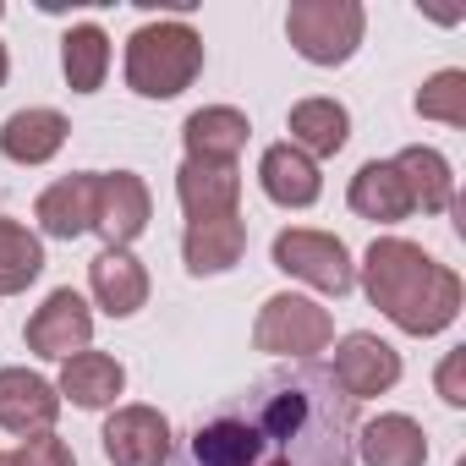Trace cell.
Segmentation results:
<instances>
[{
    "label": "cell",
    "instance_id": "cell-29",
    "mask_svg": "<svg viewBox=\"0 0 466 466\" xmlns=\"http://www.w3.org/2000/svg\"><path fill=\"white\" fill-rule=\"evenodd\" d=\"M6 72H12V66H6V45H0V83H6Z\"/></svg>",
    "mask_w": 466,
    "mask_h": 466
},
{
    "label": "cell",
    "instance_id": "cell-22",
    "mask_svg": "<svg viewBox=\"0 0 466 466\" xmlns=\"http://www.w3.org/2000/svg\"><path fill=\"white\" fill-rule=\"evenodd\" d=\"M351 208L362 219H379V225H395L411 214V198H406V181L390 159H373L351 176Z\"/></svg>",
    "mask_w": 466,
    "mask_h": 466
},
{
    "label": "cell",
    "instance_id": "cell-7",
    "mask_svg": "<svg viewBox=\"0 0 466 466\" xmlns=\"http://www.w3.org/2000/svg\"><path fill=\"white\" fill-rule=\"evenodd\" d=\"M88 340H94V313L72 286L50 291L45 308L28 319V351H39L50 362H72L77 351H88Z\"/></svg>",
    "mask_w": 466,
    "mask_h": 466
},
{
    "label": "cell",
    "instance_id": "cell-11",
    "mask_svg": "<svg viewBox=\"0 0 466 466\" xmlns=\"http://www.w3.org/2000/svg\"><path fill=\"white\" fill-rule=\"evenodd\" d=\"M56 411H61L56 384H45L28 368H0V428H12L23 439L28 433H50Z\"/></svg>",
    "mask_w": 466,
    "mask_h": 466
},
{
    "label": "cell",
    "instance_id": "cell-10",
    "mask_svg": "<svg viewBox=\"0 0 466 466\" xmlns=\"http://www.w3.org/2000/svg\"><path fill=\"white\" fill-rule=\"evenodd\" d=\"M105 455L116 466H165L170 461V422L154 406H121L105 422Z\"/></svg>",
    "mask_w": 466,
    "mask_h": 466
},
{
    "label": "cell",
    "instance_id": "cell-12",
    "mask_svg": "<svg viewBox=\"0 0 466 466\" xmlns=\"http://www.w3.org/2000/svg\"><path fill=\"white\" fill-rule=\"evenodd\" d=\"M176 192L187 219H214V214H242V170L237 165H219V159H187L176 170Z\"/></svg>",
    "mask_w": 466,
    "mask_h": 466
},
{
    "label": "cell",
    "instance_id": "cell-14",
    "mask_svg": "<svg viewBox=\"0 0 466 466\" xmlns=\"http://www.w3.org/2000/svg\"><path fill=\"white\" fill-rule=\"evenodd\" d=\"M357 461L362 466H422L428 461V433L411 417L384 411V417L357 428Z\"/></svg>",
    "mask_w": 466,
    "mask_h": 466
},
{
    "label": "cell",
    "instance_id": "cell-3",
    "mask_svg": "<svg viewBox=\"0 0 466 466\" xmlns=\"http://www.w3.org/2000/svg\"><path fill=\"white\" fill-rule=\"evenodd\" d=\"M203 72V39L187 23H143L127 45V83L143 99H176Z\"/></svg>",
    "mask_w": 466,
    "mask_h": 466
},
{
    "label": "cell",
    "instance_id": "cell-6",
    "mask_svg": "<svg viewBox=\"0 0 466 466\" xmlns=\"http://www.w3.org/2000/svg\"><path fill=\"white\" fill-rule=\"evenodd\" d=\"M275 269L329 291V297H346L357 286V269H351V253L340 237L329 230H280L275 237Z\"/></svg>",
    "mask_w": 466,
    "mask_h": 466
},
{
    "label": "cell",
    "instance_id": "cell-1",
    "mask_svg": "<svg viewBox=\"0 0 466 466\" xmlns=\"http://www.w3.org/2000/svg\"><path fill=\"white\" fill-rule=\"evenodd\" d=\"M187 466H357V400L319 362L264 373L192 428Z\"/></svg>",
    "mask_w": 466,
    "mask_h": 466
},
{
    "label": "cell",
    "instance_id": "cell-2",
    "mask_svg": "<svg viewBox=\"0 0 466 466\" xmlns=\"http://www.w3.org/2000/svg\"><path fill=\"white\" fill-rule=\"evenodd\" d=\"M362 291L406 335H439L461 313V275L444 269L439 258H428L417 242H400V237H384L368 248Z\"/></svg>",
    "mask_w": 466,
    "mask_h": 466
},
{
    "label": "cell",
    "instance_id": "cell-15",
    "mask_svg": "<svg viewBox=\"0 0 466 466\" xmlns=\"http://www.w3.org/2000/svg\"><path fill=\"white\" fill-rule=\"evenodd\" d=\"M88 286H94V297H99V308L110 319H127V313H137L148 302V275L127 248H105L88 264Z\"/></svg>",
    "mask_w": 466,
    "mask_h": 466
},
{
    "label": "cell",
    "instance_id": "cell-28",
    "mask_svg": "<svg viewBox=\"0 0 466 466\" xmlns=\"http://www.w3.org/2000/svg\"><path fill=\"white\" fill-rule=\"evenodd\" d=\"M439 395H444L450 406H466V351H450V357L439 362Z\"/></svg>",
    "mask_w": 466,
    "mask_h": 466
},
{
    "label": "cell",
    "instance_id": "cell-8",
    "mask_svg": "<svg viewBox=\"0 0 466 466\" xmlns=\"http://www.w3.org/2000/svg\"><path fill=\"white\" fill-rule=\"evenodd\" d=\"M335 384L351 395V400H373V395H384V390H395V379H400V351L390 346V340H379V335H346L340 340V351H335Z\"/></svg>",
    "mask_w": 466,
    "mask_h": 466
},
{
    "label": "cell",
    "instance_id": "cell-26",
    "mask_svg": "<svg viewBox=\"0 0 466 466\" xmlns=\"http://www.w3.org/2000/svg\"><path fill=\"white\" fill-rule=\"evenodd\" d=\"M417 116L444 121V127H466V72H433L417 94Z\"/></svg>",
    "mask_w": 466,
    "mask_h": 466
},
{
    "label": "cell",
    "instance_id": "cell-21",
    "mask_svg": "<svg viewBox=\"0 0 466 466\" xmlns=\"http://www.w3.org/2000/svg\"><path fill=\"white\" fill-rule=\"evenodd\" d=\"M258 176H264V192H269L280 208H308V203L319 198V165H313L302 148H291V143H275V148L264 154Z\"/></svg>",
    "mask_w": 466,
    "mask_h": 466
},
{
    "label": "cell",
    "instance_id": "cell-4",
    "mask_svg": "<svg viewBox=\"0 0 466 466\" xmlns=\"http://www.w3.org/2000/svg\"><path fill=\"white\" fill-rule=\"evenodd\" d=\"M362 28H368V17H362L357 0H297L286 12V34H291L297 56L313 66L351 61L362 45Z\"/></svg>",
    "mask_w": 466,
    "mask_h": 466
},
{
    "label": "cell",
    "instance_id": "cell-23",
    "mask_svg": "<svg viewBox=\"0 0 466 466\" xmlns=\"http://www.w3.org/2000/svg\"><path fill=\"white\" fill-rule=\"evenodd\" d=\"M121 390H127V368H121L116 357H105V351H77V357L61 368V390H56V395H72L77 406L99 411V406H110Z\"/></svg>",
    "mask_w": 466,
    "mask_h": 466
},
{
    "label": "cell",
    "instance_id": "cell-27",
    "mask_svg": "<svg viewBox=\"0 0 466 466\" xmlns=\"http://www.w3.org/2000/svg\"><path fill=\"white\" fill-rule=\"evenodd\" d=\"M12 466H77V461H72V450L56 433H28L23 450L12 455Z\"/></svg>",
    "mask_w": 466,
    "mask_h": 466
},
{
    "label": "cell",
    "instance_id": "cell-30",
    "mask_svg": "<svg viewBox=\"0 0 466 466\" xmlns=\"http://www.w3.org/2000/svg\"><path fill=\"white\" fill-rule=\"evenodd\" d=\"M0 466H12V455H0Z\"/></svg>",
    "mask_w": 466,
    "mask_h": 466
},
{
    "label": "cell",
    "instance_id": "cell-18",
    "mask_svg": "<svg viewBox=\"0 0 466 466\" xmlns=\"http://www.w3.org/2000/svg\"><path fill=\"white\" fill-rule=\"evenodd\" d=\"M66 116L61 110H17L6 127H0V154L17 159V165H45L61 154L66 143Z\"/></svg>",
    "mask_w": 466,
    "mask_h": 466
},
{
    "label": "cell",
    "instance_id": "cell-13",
    "mask_svg": "<svg viewBox=\"0 0 466 466\" xmlns=\"http://www.w3.org/2000/svg\"><path fill=\"white\" fill-rule=\"evenodd\" d=\"M187 269L192 275H225L248 253V225L242 214H214V219H187Z\"/></svg>",
    "mask_w": 466,
    "mask_h": 466
},
{
    "label": "cell",
    "instance_id": "cell-9",
    "mask_svg": "<svg viewBox=\"0 0 466 466\" xmlns=\"http://www.w3.org/2000/svg\"><path fill=\"white\" fill-rule=\"evenodd\" d=\"M148 225V187L132 170H99V192H94V230L105 237V248H127L143 237Z\"/></svg>",
    "mask_w": 466,
    "mask_h": 466
},
{
    "label": "cell",
    "instance_id": "cell-17",
    "mask_svg": "<svg viewBox=\"0 0 466 466\" xmlns=\"http://www.w3.org/2000/svg\"><path fill=\"white\" fill-rule=\"evenodd\" d=\"M94 192H99V170H83V176H66L56 181L45 198H39V225L50 230V237L72 242L83 237V230H94Z\"/></svg>",
    "mask_w": 466,
    "mask_h": 466
},
{
    "label": "cell",
    "instance_id": "cell-20",
    "mask_svg": "<svg viewBox=\"0 0 466 466\" xmlns=\"http://www.w3.org/2000/svg\"><path fill=\"white\" fill-rule=\"evenodd\" d=\"M346 137H351V116H346V105H335V99H302V105L291 110V148H302L308 159H329V154H340Z\"/></svg>",
    "mask_w": 466,
    "mask_h": 466
},
{
    "label": "cell",
    "instance_id": "cell-25",
    "mask_svg": "<svg viewBox=\"0 0 466 466\" xmlns=\"http://www.w3.org/2000/svg\"><path fill=\"white\" fill-rule=\"evenodd\" d=\"M61 66H66V83L77 94H94L105 83V72H110V39H105V28H94V23L72 28L61 39Z\"/></svg>",
    "mask_w": 466,
    "mask_h": 466
},
{
    "label": "cell",
    "instance_id": "cell-16",
    "mask_svg": "<svg viewBox=\"0 0 466 466\" xmlns=\"http://www.w3.org/2000/svg\"><path fill=\"white\" fill-rule=\"evenodd\" d=\"M248 116L230 110V105H208V110H192L181 137H187V159H219V165H237V154L248 148Z\"/></svg>",
    "mask_w": 466,
    "mask_h": 466
},
{
    "label": "cell",
    "instance_id": "cell-19",
    "mask_svg": "<svg viewBox=\"0 0 466 466\" xmlns=\"http://www.w3.org/2000/svg\"><path fill=\"white\" fill-rule=\"evenodd\" d=\"M390 165L400 170L411 208H422V214H444V208L455 203V176H450V165H444L439 148H422V143H417V148H400Z\"/></svg>",
    "mask_w": 466,
    "mask_h": 466
},
{
    "label": "cell",
    "instance_id": "cell-24",
    "mask_svg": "<svg viewBox=\"0 0 466 466\" xmlns=\"http://www.w3.org/2000/svg\"><path fill=\"white\" fill-rule=\"evenodd\" d=\"M45 269V248L28 225L17 219H0V297H12V291H28Z\"/></svg>",
    "mask_w": 466,
    "mask_h": 466
},
{
    "label": "cell",
    "instance_id": "cell-5",
    "mask_svg": "<svg viewBox=\"0 0 466 466\" xmlns=\"http://www.w3.org/2000/svg\"><path fill=\"white\" fill-rule=\"evenodd\" d=\"M253 340H258V351H269V357H297V362H308L313 351H324V346L335 340V324H329V313H324L319 302H308V297H297V291H280V297L264 302V313H258V324H253Z\"/></svg>",
    "mask_w": 466,
    "mask_h": 466
}]
</instances>
